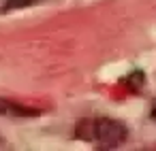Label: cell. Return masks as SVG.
I'll use <instances>...</instances> for the list:
<instances>
[{"label": "cell", "mask_w": 156, "mask_h": 151, "mask_svg": "<svg viewBox=\"0 0 156 151\" xmlns=\"http://www.w3.org/2000/svg\"><path fill=\"white\" fill-rule=\"evenodd\" d=\"M77 136L81 140L94 143L103 149H113L118 145H122L128 136L126 126L109 119V117H96V119H86L77 126Z\"/></svg>", "instance_id": "obj_1"}, {"label": "cell", "mask_w": 156, "mask_h": 151, "mask_svg": "<svg viewBox=\"0 0 156 151\" xmlns=\"http://www.w3.org/2000/svg\"><path fill=\"white\" fill-rule=\"evenodd\" d=\"M39 2H45V0H7V5H5V11L26 9V7H32V5H39Z\"/></svg>", "instance_id": "obj_2"}, {"label": "cell", "mask_w": 156, "mask_h": 151, "mask_svg": "<svg viewBox=\"0 0 156 151\" xmlns=\"http://www.w3.org/2000/svg\"><path fill=\"white\" fill-rule=\"evenodd\" d=\"M152 117H154V119H156V104H154V106H152Z\"/></svg>", "instance_id": "obj_3"}]
</instances>
